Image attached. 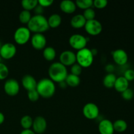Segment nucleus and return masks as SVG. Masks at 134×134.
Returning a JSON list of instances; mask_svg holds the SVG:
<instances>
[{"mask_svg": "<svg viewBox=\"0 0 134 134\" xmlns=\"http://www.w3.org/2000/svg\"><path fill=\"white\" fill-rule=\"evenodd\" d=\"M9 73L8 67L3 63H0V81L7 79Z\"/></svg>", "mask_w": 134, "mask_h": 134, "instance_id": "obj_30", "label": "nucleus"}, {"mask_svg": "<svg viewBox=\"0 0 134 134\" xmlns=\"http://www.w3.org/2000/svg\"><path fill=\"white\" fill-rule=\"evenodd\" d=\"M88 42L87 38L81 34H73L71 35L69 39V43L71 47L78 51L86 48Z\"/></svg>", "mask_w": 134, "mask_h": 134, "instance_id": "obj_6", "label": "nucleus"}, {"mask_svg": "<svg viewBox=\"0 0 134 134\" xmlns=\"http://www.w3.org/2000/svg\"><path fill=\"white\" fill-rule=\"evenodd\" d=\"M53 3V0H38V4L43 8L51 7Z\"/></svg>", "mask_w": 134, "mask_h": 134, "instance_id": "obj_36", "label": "nucleus"}, {"mask_svg": "<svg viewBox=\"0 0 134 134\" xmlns=\"http://www.w3.org/2000/svg\"><path fill=\"white\" fill-rule=\"evenodd\" d=\"M1 47H2V44H1V41H0V49H1Z\"/></svg>", "mask_w": 134, "mask_h": 134, "instance_id": "obj_42", "label": "nucleus"}, {"mask_svg": "<svg viewBox=\"0 0 134 134\" xmlns=\"http://www.w3.org/2000/svg\"><path fill=\"white\" fill-rule=\"evenodd\" d=\"M114 88L116 91L122 93L129 88V82L123 76L117 77L115 81Z\"/></svg>", "mask_w": 134, "mask_h": 134, "instance_id": "obj_19", "label": "nucleus"}, {"mask_svg": "<svg viewBox=\"0 0 134 134\" xmlns=\"http://www.w3.org/2000/svg\"><path fill=\"white\" fill-rule=\"evenodd\" d=\"M34 119L29 115H24L20 120V125L24 130H30L32 128Z\"/></svg>", "mask_w": 134, "mask_h": 134, "instance_id": "obj_25", "label": "nucleus"}, {"mask_svg": "<svg viewBox=\"0 0 134 134\" xmlns=\"http://www.w3.org/2000/svg\"><path fill=\"white\" fill-rule=\"evenodd\" d=\"M82 113L87 119L94 120L99 116V107L94 103H88L83 107Z\"/></svg>", "mask_w": 134, "mask_h": 134, "instance_id": "obj_9", "label": "nucleus"}, {"mask_svg": "<svg viewBox=\"0 0 134 134\" xmlns=\"http://www.w3.org/2000/svg\"><path fill=\"white\" fill-rule=\"evenodd\" d=\"M31 17H32V16H31V12L28 11V10H23L19 14L18 18H19L20 22L22 24H27L30 20H31Z\"/></svg>", "mask_w": 134, "mask_h": 134, "instance_id": "obj_27", "label": "nucleus"}, {"mask_svg": "<svg viewBox=\"0 0 134 134\" xmlns=\"http://www.w3.org/2000/svg\"><path fill=\"white\" fill-rule=\"evenodd\" d=\"M98 130L100 134H113L115 132L113 124L108 119H103L99 122Z\"/></svg>", "mask_w": 134, "mask_h": 134, "instance_id": "obj_15", "label": "nucleus"}, {"mask_svg": "<svg viewBox=\"0 0 134 134\" xmlns=\"http://www.w3.org/2000/svg\"><path fill=\"white\" fill-rule=\"evenodd\" d=\"M30 40L33 48L37 51L43 50L47 45V38L43 34H34Z\"/></svg>", "mask_w": 134, "mask_h": 134, "instance_id": "obj_11", "label": "nucleus"}, {"mask_svg": "<svg viewBox=\"0 0 134 134\" xmlns=\"http://www.w3.org/2000/svg\"><path fill=\"white\" fill-rule=\"evenodd\" d=\"M82 15L85 17L86 21L91 20L95 19L96 12L94 10V9H92V7L89 8V9H87L84 10Z\"/></svg>", "mask_w": 134, "mask_h": 134, "instance_id": "obj_29", "label": "nucleus"}, {"mask_svg": "<svg viewBox=\"0 0 134 134\" xmlns=\"http://www.w3.org/2000/svg\"><path fill=\"white\" fill-rule=\"evenodd\" d=\"M48 73L50 79L54 82H58V84L65 81L68 75L67 68L60 62L52 63L49 66Z\"/></svg>", "mask_w": 134, "mask_h": 134, "instance_id": "obj_1", "label": "nucleus"}, {"mask_svg": "<svg viewBox=\"0 0 134 134\" xmlns=\"http://www.w3.org/2000/svg\"><path fill=\"white\" fill-rule=\"evenodd\" d=\"M48 21V24L49 27L51 28H56V27H59L60 26V24H62V17L60 14H52L48 17V18L47 19Z\"/></svg>", "mask_w": 134, "mask_h": 134, "instance_id": "obj_20", "label": "nucleus"}, {"mask_svg": "<svg viewBox=\"0 0 134 134\" xmlns=\"http://www.w3.org/2000/svg\"><path fill=\"white\" fill-rule=\"evenodd\" d=\"M5 121V116L1 112H0V125L2 124Z\"/></svg>", "mask_w": 134, "mask_h": 134, "instance_id": "obj_40", "label": "nucleus"}, {"mask_svg": "<svg viewBox=\"0 0 134 134\" xmlns=\"http://www.w3.org/2000/svg\"><path fill=\"white\" fill-rule=\"evenodd\" d=\"M20 134H36L32 130H23Z\"/></svg>", "mask_w": 134, "mask_h": 134, "instance_id": "obj_39", "label": "nucleus"}, {"mask_svg": "<svg viewBox=\"0 0 134 134\" xmlns=\"http://www.w3.org/2000/svg\"><path fill=\"white\" fill-rule=\"evenodd\" d=\"M78 134H82V133H78Z\"/></svg>", "mask_w": 134, "mask_h": 134, "instance_id": "obj_44", "label": "nucleus"}, {"mask_svg": "<svg viewBox=\"0 0 134 134\" xmlns=\"http://www.w3.org/2000/svg\"><path fill=\"white\" fill-rule=\"evenodd\" d=\"M59 60H60V62L65 67L71 66L77 62L76 54L69 50L64 51L60 54Z\"/></svg>", "mask_w": 134, "mask_h": 134, "instance_id": "obj_12", "label": "nucleus"}, {"mask_svg": "<svg viewBox=\"0 0 134 134\" xmlns=\"http://www.w3.org/2000/svg\"><path fill=\"white\" fill-rule=\"evenodd\" d=\"M4 91L9 96H15L20 92V85L14 79H9L3 86Z\"/></svg>", "mask_w": 134, "mask_h": 134, "instance_id": "obj_8", "label": "nucleus"}, {"mask_svg": "<svg viewBox=\"0 0 134 134\" xmlns=\"http://www.w3.org/2000/svg\"><path fill=\"white\" fill-rule=\"evenodd\" d=\"M31 39V31L27 27H19L14 34V40L19 45L26 44Z\"/></svg>", "mask_w": 134, "mask_h": 134, "instance_id": "obj_5", "label": "nucleus"}, {"mask_svg": "<svg viewBox=\"0 0 134 134\" xmlns=\"http://www.w3.org/2000/svg\"><path fill=\"white\" fill-rule=\"evenodd\" d=\"M34 11L35 15H43V13L44 12V8L38 4L36 7L34 9Z\"/></svg>", "mask_w": 134, "mask_h": 134, "instance_id": "obj_37", "label": "nucleus"}, {"mask_svg": "<svg viewBox=\"0 0 134 134\" xmlns=\"http://www.w3.org/2000/svg\"><path fill=\"white\" fill-rule=\"evenodd\" d=\"M37 82L35 79L30 75H26L22 79V85L27 92L36 89Z\"/></svg>", "mask_w": 134, "mask_h": 134, "instance_id": "obj_16", "label": "nucleus"}, {"mask_svg": "<svg viewBox=\"0 0 134 134\" xmlns=\"http://www.w3.org/2000/svg\"><path fill=\"white\" fill-rule=\"evenodd\" d=\"M112 57L114 62L119 65H124L128 62V54L123 49H116L113 51Z\"/></svg>", "mask_w": 134, "mask_h": 134, "instance_id": "obj_14", "label": "nucleus"}, {"mask_svg": "<svg viewBox=\"0 0 134 134\" xmlns=\"http://www.w3.org/2000/svg\"><path fill=\"white\" fill-rule=\"evenodd\" d=\"M16 47L11 43H7L2 44L0 49V56L4 60H10L16 54Z\"/></svg>", "mask_w": 134, "mask_h": 134, "instance_id": "obj_10", "label": "nucleus"}, {"mask_svg": "<svg viewBox=\"0 0 134 134\" xmlns=\"http://www.w3.org/2000/svg\"><path fill=\"white\" fill-rule=\"evenodd\" d=\"M60 8L62 12L66 14H72L77 9L75 2L71 0H64L60 4Z\"/></svg>", "mask_w": 134, "mask_h": 134, "instance_id": "obj_17", "label": "nucleus"}, {"mask_svg": "<svg viewBox=\"0 0 134 134\" xmlns=\"http://www.w3.org/2000/svg\"><path fill=\"white\" fill-rule=\"evenodd\" d=\"M59 86H60L62 88H65L68 85H67L66 82H65V81H64V82H60V83H59Z\"/></svg>", "mask_w": 134, "mask_h": 134, "instance_id": "obj_41", "label": "nucleus"}, {"mask_svg": "<svg viewBox=\"0 0 134 134\" xmlns=\"http://www.w3.org/2000/svg\"><path fill=\"white\" fill-rule=\"evenodd\" d=\"M85 30L88 34L92 36H96L102 33L103 26L102 23L98 20H91L86 21L85 26Z\"/></svg>", "mask_w": 134, "mask_h": 134, "instance_id": "obj_7", "label": "nucleus"}, {"mask_svg": "<svg viewBox=\"0 0 134 134\" xmlns=\"http://www.w3.org/2000/svg\"><path fill=\"white\" fill-rule=\"evenodd\" d=\"M94 55L91 50L85 48L77 51L76 54V60L77 64H79L82 68H89L91 66L94 62Z\"/></svg>", "mask_w": 134, "mask_h": 134, "instance_id": "obj_4", "label": "nucleus"}, {"mask_svg": "<svg viewBox=\"0 0 134 134\" xmlns=\"http://www.w3.org/2000/svg\"><path fill=\"white\" fill-rule=\"evenodd\" d=\"M65 82H66L68 86H71V87H77L81 83V79L79 76L70 73L67 76Z\"/></svg>", "mask_w": 134, "mask_h": 134, "instance_id": "obj_24", "label": "nucleus"}, {"mask_svg": "<svg viewBox=\"0 0 134 134\" xmlns=\"http://www.w3.org/2000/svg\"><path fill=\"white\" fill-rule=\"evenodd\" d=\"M123 77L128 81H132L134 80V70L132 69H128L125 71Z\"/></svg>", "mask_w": 134, "mask_h": 134, "instance_id": "obj_35", "label": "nucleus"}, {"mask_svg": "<svg viewBox=\"0 0 134 134\" xmlns=\"http://www.w3.org/2000/svg\"><path fill=\"white\" fill-rule=\"evenodd\" d=\"M27 27L34 34H43L49 29L47 18L43 15L32 16Z\"/></svg>", "mask_w": 134, "mask_h": 134, "instance_id": "obj_2", "label": "nucleus"}, {"mask_svg": "<svg viewBox=\"0 0 134 134\" xmlns=\"http://www.w3.org/2000/svg\"><path fill=\"white\" fill-rule=\"evenodd\" d=\"M86 20L81 14L73 16L70 20V25L72 27L75 29H81L85 27Z\"/></svg>", "mask_w": 134, "mask_h": 134, "instance_id": "obj_18", "label": "nucleus"}, {"mask_svg": "<svg viewBox=\"0 0 134 134\" xmlns=\"http://www.w3.org/2000/svg\"><path fill=\"white\" fill-rule=\"evenodd\" d=\"M116 78L114 73H107L103 79V85L107 88H112L115 86Z\"/></svg>", "mask_w": 134, "mask_h": 134, "instance_id": "obj_21", "label": "nucleus"}, {"mask_svg": "<svg viewBox=\"0 0 134 134\" xmlns=\"http://www.w3.org/2000/svg\"><path fill=\"white\" fill-rule=\"evenodd\" d=\"M1 60H2V58H1V56H0V63H1Z\"/></svg>", "mask_w": 134, "mask_h": 134, "instance_id": "obj_43", "label": "nucleus"}, {"mask_svg": "<svg viewBox=\"0 0 134 134\" xmlns=\"http://www.w3.org/2000/svg\"><path fill=\"white\" fill-rule=\"evenodd\" d=\"M47 122L46 119L41 116H37L34 119L32 130L36 134H42L46 131Z\"/></svg>", "mask_w": 134, "mask_h": 134, "instance_id": "obj_13", "label": "nucleus"}, {"mask_svg": "<svg viewBox=\"0 0 134 134\" xmlns=\"http://www.w3.org/2000/svg\"><path fill=\"white\" fill-rule=\"evenodd\" d=\"M21 4L24 10L30 11L34 10L38 5V0H23Z\"/></svg>", "mask_w": 134, "mask_h": 134, "instance_id": "obj_26", "label": "nucleus"}, {"mask_svg": "<svg viewBox=\"0 0 134 134\" xmlns=\"http://www.w3.org/2000/svg\"><path fill=\"white\" fill-rule=\"evenodd\" d=\"M75 4L77 7L85 10L89 8H91L93 6V1L92 0H77L75 1Z\"/></svg>", "mask_w": 134, "mask_h": 134, "instance_id": "obj_28", "label": "nucleus"}, {"mask_svg": "<svg viewBox=\"0 0 134 134\" xmlns=\"http://www.w3.org/2000/svg\"><path fill=\"white\" fill-rule=\"evenodd\" d=\"M121 96L124 100L130 101L133 99L134 93L132 89L128 88V89H126V90H124L123 92L121 93Z\"/></svg>", "mask_w": 134, "mask_h": 134, "instance_id": "obj_31", "label": "nucleus"}, {"mask_svg": "<svg viewBox=\"0 0 134 134\" xmlns=\"http://www.w3.org/2000/svg\"><path fill=\"white\" fill-rule=\"evenodd\" d=\"M39 98H40V96H39V93L37 92L36 89L31 90V91L27 92V98H28V99L30 102H37L39 99Z\"/></svg>", "mask_w": 134, "mask_h": 134, "instance_id": "obj_33", "label": "nucleus"}, {"mask_svg": "<svg viewBox=\"0 0 134 134\" xmlns=\"http://www.w3.org/2000/svg\"><path fill=\"white\" fill-rule=\"evenodd\" d=\"M113 124L115 132H119V133L124 132L128 128V124L125 120H122V119H118V120H115Z\"/></svg>", "mask_w": 134, "mask_h": 134, "instance_id": "obj_23", "label": "nucleus"}, {"mask_svg": "<svg viewBox=\"0 0 134 134\" xmlns=\"http://www.w3.org/2000/svg\"><path fill=\"white\" fill-rule=\"evenodd\" d=\"M43 58L48 62L53 61L56 56V51L53 47H47L43 49Z\"/></svg>", "mask_w": 134, "mask_h": 134, "instance_id": "obj_22", "label": "nucleus"}, {"mask_svg": "<svg viewBox=\"0 0 134 134\" xmlns=\"http://www.w3.org/2000/svg\"><path fill=\"white\" fill-rule=\"evenodd\" d=\"M115 70V66L113 64H108L105 67V71L108 73H113Z\"/></svg>", "mask_w": 134, "mask_h": 134, "instance_id": "obj_38", "label": "nucleus"}, {"mask_svg": "<svg viewBox=\"0 0 134 134\" xmlns=\"http://www.w3.org/2000/svg\"><path fill=\"white\" fill-rule=\"evenodd\" d=\"M108 4V1L107 0H94L93 1V5L96 8L99 9H104L106 7Z\"/></svg>", "mask_w": 134, "mask_h": 134, "instance_id": "obj_34", "label": "nucleus"}, {"mask_svg": "<svg viewBox=\"0 0 134 134\" xmlns=\"http://www.w3.org/2000/svg\"><path fill=\"white\" fill-rule=\"evenodd\" d=\"M36 90L40 97L45 99L51 98L56 92V86L53 81L49 78H43L37 82Z\"/></svg>", "mask_w": 134, "mask_h": 134, "instance_id": "obj_3", "label": "nucleus"}, {"mask_svg": "<svg viewBox=\"0 0 134 134\" xmlns=\"http://www.w3.org/2000/svg\"><path fill=\"white\" fill-rule=\"evenodd\" d=\"M71 73L75 75H77L79 77L80 75L82 73V68L79 65V64H77V62L75 64H73V65L71 66Z\"/></svg>", "mask_w": 134, "mask_h": 134, "instance_id": "obj_32", "label": "nucleus"}]
</instances>
